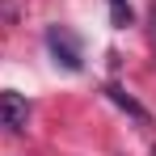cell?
Masks as SVG:
<instances>
[{
	"label": "cell",
	"mask_w": 156,
	"mask_h": 156,
	"mask_svg": "<svg viewBox=\"0 0 156 156\" xmlns=\"http://www.w3.org/2000/svg\"><path fill=\"white\" fill-rule=\"evenodd\" d=\"M47 51L55 55V63H63L68 72L84 68V47H80V34L68 26H47Z\"/></svg>",
	"instance_id": "6da1fadb"
},
{
	"label": "cell",
	"mask_w": 156,
	"mask_h": 156,
	"mask_svg": "<svg viewBox=\"0 0 156 156\" xmlns=\"http://www.w3.org/2000/svg\"><path fill=\"white\" fill-rule=\"evenodd\" d=\"M26 122H30V101H26V93L4 89V93H0V127H4V131H26Z\"/></svg>",
	"instance_id": "7a4b0ae2"
},
{
	"label": "cell",
	"mask_w": 156,
	"mask_h": 156,
	"mask_svg": "<svg viewBox=\"0 0 156 156\" xmlns=\"http://www.w3.org/2000/svg\"><path fill=\"white\" fill-rule=\"evenodd\" d=\"M105 97H110V101L118 105L122 114H131L135 122H152V114H148L144 105L135 101V97H131V93H127V89H122V84H105Z\"/></svg>",
	"instance_id": "3957f363"
},
{
	"label": "cell",
	"mask_w": 156,
	"mask_h": 156,
	"mask_svg": "<svg viewBox=\"0 0 156 156\" xmlns=\"http://www.w3.org/2000/svg\"><path fill=\"white\" fill-rule=\"evenodd\" d=\"M110 21L122 30V26H131V4L127 0H110Z\"/></svg>",
	"instance_id": "277c9868"
},
{
	"label": "cell",
	"mask_w": 156,
	"mask_h": 156,
	"mask_svg": "<svg viewBox=\"0 0 156 156\" xmlns=\"http://www.w3.org/2000/svg\"><path fill=\"white\" fill-rule=\"evenodd\" d=\"M144 26H148V42H152V55H156V0H148V9H144Z\"/></svg>",
	"instance_id": "5b68a950"
},
{
	"label": "cell",
	"mask_w": 156,
	"mask_h": 156,
	"mask_svg": "<svg viewBox=\"0 0 156 156\" xmlns=\"http://www.w3.org/2000/svg\"><path fill=\"white\" fill-rule=\"evenodd\" d=\"M152 156H156V152H152Z\"/></svg>",
	"instance_id": "8992f818"
}]
</instances>
